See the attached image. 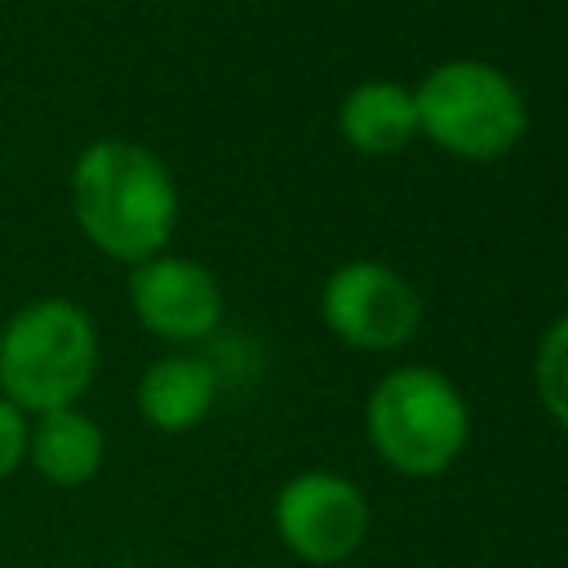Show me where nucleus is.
Masks as SVG:
<instances>
[{"mask_svg":"<svg viewBox=\"0 0 568 568\" xmlns=\"http://www.w3.org/2000/svg\"><path fill=\"white\" fill-rule=\"evenodd\" d=\"M417 138L444 155L488 164L510 155L528 133V102L519 84L484 58H448L413 84Z\"/></svg>","mask_w":568,"mask_h":568,"instance_id":"20e7f679","label":"nucleus"},{"mask_svg":"<svg viewBox=\"0 0 568 568\" xmlns=\"http://www.w3.org/2000/svg\"><path fill=\"white\" fill-rule=\"evenodd\" d=\"M124 293L133 320L169 346H195L222 328V311H226L222 284L200 257L164 248L129 266Z\"/></svg>","mask_w":568,"mask_h":568,"instance_id":"0eeeda50","label":"nucleus"},{"mask_svg":"<svg viewBox=\"0 0 568 568\" xmlns=\"http://www.w3.org/2000/svg\"><path fill=\"white\" fill-rule=\"evenodd\" d=\"M217 386L222 382H217L213 359H204L195 351H169L142 368L133 404L151 430L182 435V430H195L213 413Z\"/></svg>","mask_w":568,"mask_h":568,"instance_id":"6e6552de","label":"nucleus"},{"mask_svg":"<svg viewBox=\"0 0 568 568\" xmlns=\"http://www.w3.org/2000/svg\"><path fill=\"white\" fill-rule=\"evenodd\" d=\"M27 435H31V417L0 395V484L27 466Z\"/></svg>","mask_w":568,"mask_h":568,"instance_id":"f8f14e48","label":"nucleus"},{"mask_svg":"<svg viewBox=\"0 0 568 568\" xmlns=\"http://www.w3.org/2000/svg\"><path fill=\"white\" fill-rule=\"evenodd\" d=\"M102 462H106V430L80 404L31 417L27 466L49 488H84L98 479Z\"/></svg>","mask_w":568,"mask_h":568,"instance_id":"1a4fd4ad","label":"nucleus"},{"mask_svg":"<svg viewBox=\"0 0 568 568\" xmlns=\"http://www.w3.org/2000/svg\"><path fill=\"white\" fill-rule=\"evenodd\" d=\"M275 537L302 564H346L368 537V501L337 470H297L271 506Z\"/></svg>","mask_w":568,"mask_h":568,"instance_id":"423d86ee","label":"nucleus"},{"mask_svg":"<svg viewBox=\"0 0 568 568\" xmlns=\"http://www.w3.org/2000/svg\"><path fill=\"white\" fill-rule=\"evenodd\" d=\"M98 364V320L67 293L27 297L0 324V395L27 417L75 408L89 395Z\"/></svg>","mask_w":568,"mask_h":568,"instance_id":"f03ea898","label":"nucleus"},{"mask_svg":"<svg viewBox=\"0 0 568 568\" xmlns=\"http://www.w3.org/2000/svg\"><path fill=\"white\" fill-rule=\"evenodd\" d=\"M364 430L395 475L435 479L462 457L470 439V408L448 373L430 364H399L368 390Z\"/></svg>","mask_w":568,"mask_h":568,"instance_id":"7ed1b4c3","label":"nucleus"},{"mask_svg":"<svg viewBox=\"0 0 568 568\" xmlns=\"http://www.w3.org/2000/svg\"><path fill=\"white\" fill-rule=\"evenodd\" d=\"M532 386L550 422L568 430V315H559L541 333L537 355H532Z\"/></svg>","mask_w":568,"mask_h":568,"instance_id":"9b49d317","label":"nucleus"},{"mask_svg":"<svg viewBox=\"0 0 568 568\" xmlns=\"http://www.w3.org/2000/svg\"><path fill=\"white\" fill-rule=\"evenodd\" d=\"M67 200L80 240L120 266L164 253L182 213L173 169L129 138H98L80 146L67 173Z\"/></svg>","mask_w":568,"mask_h":568,"instance_id":"f257e3e1","label":"nucleus"},{"mask_svg":"<svg viewBox=\"0 0 568 568\" xmlns=\"http://www.w3.org/2000/svg\"><path fill=\"white\" fill-rule=\"evenodd\" d=\"M320 320L342 346L355 351H399L422 328L417 288L377 257H355L333 266L320 288Z\"/></svg>","mask_w":568,"mask_h":568,"instance_id":"39448f33","label":"nucleus"},{"mask_svg":"<svg viewBox=\"0 0 568 568\" xmlns=\"http://www.w3.org/2000/svg\"><path fill=\"white\" fill-rule=\"evenodd\" d=\"M337 133L355 155L382 160L417 138V102L399 80H359L337 102Z\"/></svg>","mask_w":568,"mask_h":568,"instance_id":"9d476101","label":"nucleus"}]
</instances>
